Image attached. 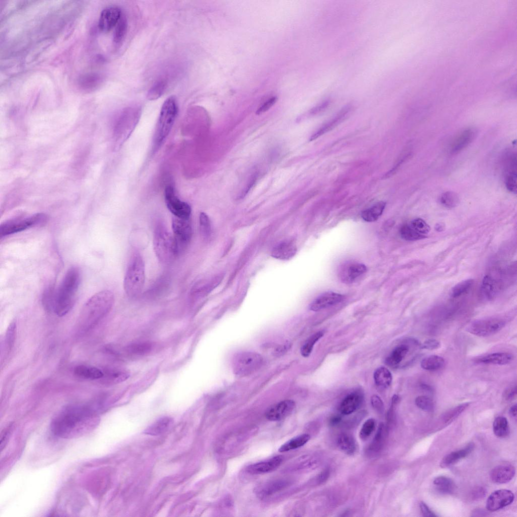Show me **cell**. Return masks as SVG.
Instances as JSON below:
<instances>
[{
	"label": "cell",
	"mask_w": 517,
	"mask_h": 517,
	"mask_svg": "<svg viewBox=\"0 0 517 517\" xmlns=\"http://www.w3.org/2000/svg\"><path fill=\"white\" fill-rule=\"evenodd\" d=\"M122 17L121 10L117 7L111 6L103 10L98 21L100 30L103 32H109L116 27Z\"/></svg>",
	"instance_id": "4fadbf2b"
},
{
	"label": "cell",
	"mask_w": 517,
	"mask_h": 517,
	"mask_svg": "<svg viewBox=\"0 0 517 517\" xmlns=\"http://www.w3.org/2000/svg\"><path fill=\"white\" fill-rule=\"evenodd\" d=\"M74 373L76 376L80 378L90 380L101 379L104 376V374L98 368L86 366H76Z\"/></svg>",
	"instance_id": "83f0119b"
},
{
	"label": "cell",
	"mask_w": 517,
	"mask_h": 517,
	"mask_svg": "<svg viewBox=\"0 0 517 517\" xmlns=\"http://www.w3.org/2000/svg\"><path fill=\"white\" fill-rule=\"evenodd\" d=\"M329 473L330 472L328 470H325L322 472L319 476L320 482H322L326 481L329 476Z\"/></svg>",
	"instance_id": "e7e4bbea"
},
{
	"label": "cell",
	"mask_w": 517,
	"mask_h": 517,
	"mask_svg": "<svg viewBox=\"0 0 517 517\" xmlns=\"http://www.w3.org/2000/svg\"><path fill=\"white\" fill-rule=\"evenodd\" d=\"M344 299L342 294L332 292H328L317 298L310 306V310L318 312L326 308L336 305Z\"/></svg>",
	"instance_id": "e0dca14e"
},
{
	"label": "cell",
	"mask_w": 517,
	"mask_h": 517,
	"mask_svg": "<svg viewBox=\"0 0 517 517\" xmlns=\"http://www.w3.org/2000/svg\"><path fill=\"white\" fill-rule=\"evenodd\" d=\"M311 438L308 434H303L296 436L282 444L279 448V452H284L298 448L306 444Z\"/></svg>",
	"instance_id": "836d02e7"
},
{
	"label": "cell",
	"mask_w": 517,
	"mask_h": 517,
	"mask_svg": "<svg viewBox=\"0 0 517 517\" xmlns=\"http://www.w3.org/2000/svg\"><path fill=\"white\" fill-rule=\"evenodd\" d=\"M420 344L415 339H410L408 344L398 346L392 350L390 355L386 358V364L391 367L398 366L408 356L412 346Z\"/></svg>",
	"instance_id": "2e32d148"
},
{
	"label": "cell",
	"mask_w": 517,
	"mask_h": 517,
	"mask_svg": "<svg viewBox=\"0 0 517 517\" xmlns=\"http://www.w3.org/2000/svg\"><path fill=\"white\" fill-rule=\"evenodd\" d=\"M172 228L179 252L190 242L192 230L190 220L173 218Z\"/></svg>",
	"instance_id": "8fae6325"
},
{
	"label": "cell",
	"mask_w": 517,
	"mask_h": 517,
	"mask_svg": "<svg viewBox=\"0 0 517 517\" xmlns=\"http://www.w3.org/2000/svg\"><path fill=\"white\" fill-rule=\"evenodd\" d=\"M98 424L95 410L82 404H72L62 409L50 424L52 432L57 437L72 439L93 431Z\"/></svg>",
	"instance_id": "6da1fadb"
},
{
	"label": "cell",
	"mask_w": 517,
	"mask_h": 517,
	"mask_svg": "<svg viewBox=\"0 0 517 517\" xmlns=\"http://www.w3.org/2000/svg\"><path fill=\"white\" fill-rule=\"evenodd\" d=\"M48 220L46 214H37L27 218L8 220L0 226V238H2L32 228L43 226L47 222Z\"/></svg>",
	"instance_id": "52a82bcc"
},
{
	"label": "cell",
	"mask_w": 517,
	"mask_h": 517,
	"mask_svg": "<svg viewBox=\"0 0 517 517\" xmlns=\"http://www.w3.org/2000/svg\"><path fill=\"white\" fill-rule=\"evenodd\" d=\"M422 388H423L424 390H428H428H429V391H430V390H432V388H431L430 386H428V385H426V384H422Z\"/></svg>",
	"instance_id": "003e7915"
},
{
	"label": "cell",
	"mask_w": 517,
	"mask_h": 517,
	"mask_svg": "<svg viewBox=\"0 0 517 517\" xmlns=\"http://www.w3.org/2000/svg\"><path fill=\"white\" fill-rule=\"evenodd\" d=\"M434 484L440 492L444 494H452L456 488L454 482L451 479L445 476H440L436 478Z\"/></svg>",
	"instance_id": "e575fe53"
},
{
	"label": "cell",
	"mask_w": 517,
	"mask_h": 517,
	"mask_svg": "<svg viewBox=\"0 0 517 517\" xmlns=\"http://www.w3.org/2000/svg\"><path fill=\"white\" fill-rule=\"evenodd\" d=\"M474 448V444L470 443L465 448L455 451L448 454L440 462V466L442 468H446L456 464L460 460L466 458Z\"/></svg>",
	"instance_id": "d4e9b609"
},
{
	"label": "cell",
	"mask_w": 517,
	"mask_h": 517,
	"mask_svg": "<svg viewBox=\"0 0 517 517\" xmlns=\"http://www.w3.org/2000/svg\"><path fill=\"white\" fill-rule=\"evenodd\" d=\"M114 302V295L110 290L100 292L92 296L83 306L78 319L82 332L94 328L110 312Z\"/></svg>",
	"instance_id": "7a4b0ae2"
},
{
	"label": "cell",
	"mask_w": 517,
	"mask_h": 517,
	"mask_svg": "<svg viewBox=\"0 0 517 517\" xmlns=\"http://www.w3.org/2000/svg\"><path fill=\"white\" fill-rule=\"evenodd\" d=\"M514 496L510 490H500L492 493L488 497L486 508L490 512H495L510 504Z\"/></svg>",
	"instance_id": "7c38bea8"
},
{
	"label": "cell",
	"mask_w": 517,
	"mask_h": 517,
	"mask_svg": "<svg viewBox=\"0 0 517 517\" xmlns=\"http://www.w3.org/2000/svg\"><path fill=\"white\" fill-rule=\"evenodd\" d=\"M493 430L494 434L499 438H505L510 433L508 420L504 417H498L494 421Z\"/></svg>",
	"instance_id": "d590c367"
},
{
	"label": "cell",
	"mask_w": 517,
	"mask_h": 517,
	"mask_svg": "<svg viewBox=\"0 0 517 517\" xmlns=\"http://www.w3.org/2000/svg\"><path fill=\"white\" fill-rule=\"evenodd\" d=\"M400 234L402 238L407 241H416L426 238V235L422 234L414 230L408 223L401 227Z\"/></svg>",
	"instance_id": "ab89813d"
},
{
	"label": "cell",
	"mask_w": 517,
	"mask_h": 517,
	"mask_svg": "<svg viewBox=\"0 0 517 517\" xmlns=\"http://www.w3.org/2000/svg\"><path fill=\"white\" fill-rule=\"evenodd\" d=\"M282 462V456H277L267 460L250 465L246 470L251 474H262L269 473L278 468Z\"/></svg>",
	"instance_id": "ac0fdd59"
},
{
	"label": "cell",
	"mask_w": 517,
	"mask_h": 517,
	"mask_svg": "<svg viewBox=\"0 0 517 517\" xmlns=\"http://www.w3.org/2000/svg\"><path fill=\"white\" fill-rule=\"evenodd\" d=\"M515 474V468L512 465L502 464L492 470L490 478L494 483L504 484L510 482Z\"/></svg>",
	"instance_id": "7402d4cb"
},
{
	"label": "cell",
	"mask_w": 517,
	"mask_h": 517,
	"mask_svg": "<svg viewBox=\"0 0 517 517\" xmlns=\"http://www.w3.org/2000/svg\"><path fill=\"white\" fill-rule=\"evenodd\" d=\"M470 406V403H464L458 406L447 412L443 418L446 424H448L456 420Z\"/></svg>",
	"instance_id": "7bdbcfd3"
},
{
	"label": "cell",
	"mask_w": 517,
	"mask_h": 517,
	"mask_svg": "<svg viewBox=\"0 0 517 517\" xmlns=\"http://www.w3.org/2000/svg\"><path fill=\"white\" fill-rule=\"evenodd\" d=\"M416 404L419 408L428 412L432 411L434 406L433 400L425 396H418L416 400Z\"/></svg>",
	"instance_id": "816d5d0a"
},
{
	"label": "cell",
	"mask_w": 517,
	"mask_h": 517,
	"mask_svg": "<svg viewBox=\"0 0 517 517\" xmlns=\"http://www.w3.org/2000/svg\"><path fill=\"white\" fill-rule=\"evenodd\" d=\"M363 401V396L358 392H354L346 396L340 406V412L343 415L348 416L355 412Z\"/></svg>",
	"instance_id": "cb8c5ba5"
},
{
	"label": "cell",
	"mask_w": 517,
	"mask_h": 517,
	"mask_svg": "<svg viewBox=\"0 0 517 517\" xmlns=\"http://www.w3.org/2000/svg\"><path fill=\"white\" fill-rule=\"evenodd\" d=\"M476 136V130L472 128H468L462 132L454 140L450 146V152L457 154L466 148L472 142Z\"/></svg>",
	"instance_id": "44dd1931"
},
{
	"label": "cell",
	"mask_w": 517,
	"mask_h": 517,
	"mask_svg": "<svg viewBox=\"0 0 517 517\" xmlns=\"http://www.w3.org/2000/svg\"><path fill=\"white\" fill-rule=\"evenodd\" d=\"M129 378L127 373L123 372H112L106 376L107 381L112 384H118L126 380Z\"/></svg>",
	"instance_id": "f5cc1de1"
},
{
	"label": "cell",
	"mask_w": 517,
	"mask_h": 517,
	"mask_svg": "<svg viewBox=\"0 0 517 517\" xmlns=\"http://www.w3.org/2000/svg\"><path fill=\"white\" fill-rule=\"evenodd\" d=\"M278 100V98L274 96L270 98L267 100L264 104H263L260 108H258L256 112V114L260 115L264 113L268 112L270 108H271L276 103Z\"/></svg>",
	"instance_id": "11a10c76"
},
{
	"label": "cell",
	"mask_w": 517,
	"mask_h": 517,
	"mask_svg": "<svg viewBox=\"0 0 517 517\" xmlns=\"http://www.w3.org/2000/svg\"><path fill=\"white\" fill-rule=\"evenodd\" d=\"M128 23L125 17L122 16L116 26L114 36V41L116 44L121 43L124 40L127 32Z\"/></svg>",
	"instance_id": "f6af8a7d"
},
{
	"label": "cell",
	"mask_w": 517,
	"mask_h": 517,
	"mask_svg": "<svg viewBox=\"0 0 517 517\" xmlns=\"http://www.w3.org/2000/svg\"><path fill=\"white\" fill-rule=\"evenodd\" d=\"M350 110V107L344 108L333 120H331L328 123L326 124L316 133L313 134L312 137L310 138V140L312 141L315 140L325 133L330 131L339 124L341 121L344 120Z\"/></svg>",
	"instance_id": "f1b7e54d"
},
{
	"label": "cell",
	"mask_w": 517,
	"mask_h": 517,
	"mask_svg": "<svg viewBox=\"0 0 517 517\" xmlns=\"http://www.w3.org/2000/svg\"><path fill=\"white\" fill-rule=\"evenodd\" d=\"M256 180L257 175L254 174L249 181L246 187L244 188L243 191H242L241 194L240 196V198H243L246 196V195H247V194L249 192L250 190L256 184Z\"/></svg>",
	"instance_id": "680465c9"
},
{
	"label": "cell",
	"mask_w": 517,
	"mask_h": 517,
	"mask_svg": "<svg viewBox=\"0 0 517 517\" xmlns=\"http://www.w3.org/2000/svg\"><path fill=\"white\" fill-rule=\"evenodd\" d=\"M99 81V78L97 76H89L81 80V86L86 90L94 89L98 86Z\"/></svg>",
	"instance_id": "db71d44e"
},
{
	"label": "cell",
	"mask_w": 517,
	"mask_h": 517,
	"mask_svg": "<svg viewBox=\"0 0 517 517\" xmlns=\"http://www.w3.org/2000/svg\"><path fill=\"white\" fill-rule=\"evenodd\" d=\"M386 204L380 201L374 204L370 208L362 213L361 216L366 222H374L382 214L385 209Z\"/></svg>",
	"instance_id": "f546056e"
},
{
	"label": "cell",
	"mask_w": 517,
	"mask_h": 517,
	"mask_svg": "<svg viewBox=\"0 0 517 517\" xmlns=\"http://www.w3.org/2000/svg\"><path fill=\"white\" fill-rule=\"evenodd\" d=\"M337 443L340 448L348 455L353 454L356 451V441L350 434L346 433L340 434L338 437Z\"/></svg>",
	"instance_id": "4dcf8cb0"
},
{
	"label": "cell",
	"mask_w": 517,
	"mask_h": 517,
	"mask_svg": "<svg viewBox=\"0 0 517 517\" xmlns=\"http://www.w3.org/2000/svg\"><path fill=\"white\" fill-rule=\"evenodd\" d=\"M376 426V422L374 419L368 420L362 427L360 432V436L362 440H367L374 432Z\"/></svg>",
	"instance_id": "c3c4849f"
},
{
	"label": "cell",
	"mask_w": 517,
	"mask_h": 517,
	"mask_svg": "<svg viewBox=\"0 0 517 517\" xmlns=\"http://www.w3.org/2000/svg\"><path fill=\"white\" fill-rule=\"evenodd\" d=\"M263 362V358L260 354L254 352H243L234 358L233 370L236 375L244 377L260 370Z\"/></svg>",
	"instance_id": "ba28073f"
},
{
	"label": "cell",
	"mask_w": 517,
	"mask_h": 517,
	"mask_svg": "<svg viewBox=\"0 0 517 517\" xmlns=\"http://www.w3.org/2000/svg\"><path fill=\"white\" fill-rule=\"evenodd\" d=\"M323 331L318 332L310 336L304 343L300 349L302 355L304 357L308 356L312 354L314 345L324 336Z\"/></svg>",
	"instance_id": "74e56055"
},
{
	"label": "cell",
	"mask_w": 517,
	"mask_h": 517,
	"mask_svg": "<svg viewBox=\"0 0 517 517\" xmlns=\"http://www.w3.org/2000/svg\"><path fill=\"white\" fill-rule=\"evenodd\" d=\"M445 364V360L442 357L432 355L424 358L421 363L422 368L427 371L436 372L442 369Z\"/></svg>",
	"instance_id": "d6a6232c"
},
{
	"label": "cell",
	"mask_w": 517,
	"mask_h": 517,
	"mask_svg": "<svg viewBox=\"0 0 517 517\" xmlns=\"http://www.w3.org/2000/svg\"><path fill=\"white\" fill-rule=\"evenodd\" d=\"M440 202L448 208H453L458 204L459 198L458 195L452 192H444L440 197Z\"/></svg>",
	"instance_id": "bcb514c9"
},
{
	"label": "cell",
	"mask_w": 517,
	"mask_h": 517,
	"mask_svg": "<svg viewBox=\"0 0 517 517\" xmlns=\"http://www.w3.org/2000/svg\"><path fill=\"white\" fill-rule=\"evenodd\" d=\"M422 512L424 516H436V515L432 512L428 506L424 502H422L420 504Z\"/></svg>",
	"instance_id": "6125c7cd"
},
{
	"label": "cell",
	"mask_w": 517,
	"mask_h": 517,
	"mask_svg": "<svg viewBox=\"0 0 517 517\" xmlns=\"http://www.w3.org/2000/svg\"><path fill=\"white\" fill-rule=\"evenodd\" d=\"M386 436V430L384 424H381L371 445L369 448L370 453L378 452L384 444Z\"/></svg>",
	"instance_id": "b9f144b4"
},
{
	"label": "cell",
	"mask_w": 517,
	"mask_h": 517,
	"mask_svg": "<svg viewBox=\"0 0 517 517\" xmlns=\"http://www.w3.org/2000/svg\"><path fill=\"white\" fill-rule=\"evenodd\" d=\"M474 280L472 279L460 282L452 289L451 292L452 297L458 298L468 292L474 284Z\"/></svg>",
	"instance_id": "7dc6e473"
},
{
	"label": "cell",
	"mask_w": 517,
	"mask_h": 517,
	"mask_svg": "<svg viewBox=\"0 0 517 517\" xmlns=\"http://www.w3.org/2000/svg\"><path fill=\"white\" fill-rule=\"evenodd\" d=\"M295 402L290 400L282 401L270 408L266 418L270 421L278 422L289 416L295 408Z\"/></svg>",
	"instance_id": "5bb4252c"
},
{
	"label": "cell",
	"mask_w": 517,
	"mask_h": 517,
	"mask_svg": "<svg viewBox=\"0 0 517 517\" xmlns=\"http://www.w3.org/2000/svg\"><path fill=\"white\" fill-rule=\"evenodd\" d=\"M153 246L158 260L164 264L174 262L179 253L174 236L163 225H159L154 230Z\"/></svg>",
	"instance_id": "277c9868"
},
{
	"label": "cell",
	"mask_w": 517,
	"mask_h": 517,
	"mask_svg": "<svg viewBox=\"0 0 517 517\" xmlns=\"http://www.w3.org/2000/svg\"><path fill=\"white\" fill-rule=\"evenodd\" d=\"M81 280L80 271L77 267L70 268L58 288L55 292L52 312L60 317L66 315L72 308Z\"/></svg>",
	"instance_id": "3957f363"
},
{
	"label": "cell",
	"mask_w": 517,
	"mask_h": 517,
	"mask_svg": "<svg viewBox=\"0 0 517 517\" xmlns=\"http://www.w3.org/2000/svg\"><path fill=\"white\" fill-rule=\"evenodd\" d=\"M440 346V343L439 341L435 339H429L426 340L422 344H421V348L422 349L434 350L438 349Z\"/></svg>",
	"instance_id": "6f0895ef"
},
{
	"label": "cell",
	"mask_w": 517,
	"mask_h": 517,
	"mask_svg": "<svg viewBox=\"0 0 517 517\" xmlns=\"http://www.w3.org/2000/svg\"><path fill=\"white\" fill-rule=\"evenodd\" d=\"M166 86V83L164 80L158 81L155 83L148 93V99L150 100L158 99L164 93Z\"/></svg>",
	"instance_id": "ee69618b"
},
{
	"label": "cell",
	"mask_w": 517,
	"mask_h": 517,
	"mask_svg": "<svg viewBox=\"0 0 517 517\" xmlns=\"http://www.w3.org/2000/svg\"><path fill=\"white\" fill-rule=\"evenodd\" d=\"M200 232L204 240H208L212 234V224L209 216L204 212L200 213L199 217Z\"/></svg>",
	"instance_id": "60d3db41"
},
{
	"label": "cell",
	"mask_w": 517,
	"mask_h": 517,
	"mask_svg": "<svg viewBox=\"0 0 517 517\" xmlns=\"http://www.w3.org/2000/svg\"><path fill=\"white\" fill-rule=\"evenodd\" d=\"M516 388L514 386L506 390L503 394V397L506 400H510L516 397Z\"/></svg>",
	"instance_id": "91938a15"
},
{
	"label": "cell",
	"mask_w": 517,
	"mask_h": 517,
	"mask_svg": "<svg viewBox=\"0 0 517 517\" xmlns=\"http://www.w3.org/2000/svg\"><path fill=\"white\" fill-rule=\"evenodd\" d=\"M296 246L290 242H284L276 246L273 249L272 256L280 260H288L296 254Z\"/></svg>",
	"instance_id": "484cf974"
},
{
	"label": "cell",
	"mask_w": 517,
	"mask_h": 517,
	"mask_svg": "<svg viewBox=\"0 0 517 517\" xmlns=\"http://www.w3.org/2000/svg\"><path fill=\"white\" fill-rule=\"evenodd\" d=\"M510 414L513 418H516V404L513 405L510 408Z\"/></svg>",
	"instance_id": "03108f58"
},
{
	"label": "cell",
	"mask_w": 517,
	"mask_h": 517,
	"mask_svg": "<svg viewBox=\"0 0 517 517\" xmlns=\"http://www.w3.org/2000/svg\"><path fill=\"white\" fill-rule=\"evenodd\" d=\"M506 324V322L499 318L480 320L470 324L467 331L480 337H488L500 332Z\"/></svg>",
	"instance_id": "9c48e42d"
},
{
	"label": "cell",
	"mask_w": 517,
	"mask_h": 517,
	"mask_svg": "<svg viewBox=\"0 0 517 517\" xmlns=\"http://www.w3.org/2000/svg\"><path fill=\"white\" fill-rule=\"evenodd\" d=\"M178 112L176 98H168L162 106L154 138V148H159L168 136Z\"/></svg>",
	"instance_id": "8992f818"
},
{
	"label": "cell",
	"mask_w": 517,
	"mask_h": 517,
	"mask_svg": "<svg viewBox=\"0 0 517 517\" xmlns=\"http://www.w3.org/2000/svg\"><path fill=\"white\" fill-rule=\"evenodd\" d=\"M372 404L374 408L379 413H383L384 412V404L380 398L376 395H374L371 398Z\"/></svg>",
	"instance_id": "9f6ffc18"
},
{
	"label": "cell",
	"mask_w": 517,
	"mask_h": 517,
	"mask_svg": "<svg viewBox=\"0 0 517 517\" xmlns=\"http://www.w3.org/2000/svg\"><path fill=\"white\" fill-rule=\"evenodd\" d=\"M145 282V268L142 256L134 254L128 264L124 280V288L130 298L138 296L142 292Z\"/></svg>",
	"instance_id": "5b68a950"
},
{
	"label": "cell",
	"mask_w": 517,
	"mask_h": 517,
	"mask_svg": "<svg viewBox=\"0 0 517 517\" xmlns=\"http://www.w3.org/2000/svg\"><path fill=\"white\" fill-rule=\"evenodd\" d=\"M16 336V324L12 322L9 326L6 336V350L10 352L14 344Z\"/></svg>",
	"instance_id": "f907efd6"
},
{
	"label": "cell",
	"mask_w": 517,
	"mask_h": 517,
	"mask_svg": "<svg viewBox=\"0 0 517 517\" xmlns=\"http://www.w3.org/2000/svg\"><path fill=\"white\" fill-rule=\"evenodd\" d=\"M173 420L168 417L162 418L154 422L148 428L144 433L151 436H158L165 433L173 424Z\"/></svg>",
	"instance_id": "4316f807"
},
{
	"label": "cell",
	"mask_w": 517,
	"mask_h": 517,
	"mask_svg": "<svg viewBox=\"0 0 517 517\" xmlns=\"http://www.w3.org/2000/svg\"><path fill=\"white\" fill-rule=\"evenodd\" d=\"M514 359L512 354L508 352H500L488 354L477 360V362L484 364L506 366L509 364Z\"/></svg>",
	"instance_id": "603a6c76"
},
{
	"label": "cell",
	"mask_w": 517,
	"mask_h": 517,
	"mask_svg": "<svg viewBox=\"0 0 517 517\" xmlns=\"http://www.w3.org/2000/svg\"><path fill=\"white\" fill-rule=\"evenodd\" d=\"M342 420V418L340 416H335L330 420V424L332 426H336L339 424Z\"/></svg>",
	"instance_id": "be15d7a7"
},
{
	"label": "cell",
	"mask_w": 517,
	"mask_h": 517,
	"mask_svg": "<svg viewBox=\"0 0 517 517\" xmlns=\"http://www.w3.org/2000/svg\"><path fill=\"white\" fill-rule=\"evenodd\" d=\"M486 494V490L482 487H478L474 490L472 493V496L474 499L478 500L484 498Z\"/></svg>",
	"instance_id": "94428289"
},
{
	"label": "cell",
	"mask_w": 517,
	"mask_h": 517,
	"mask_svg": "<svg viewBox=\"0 0 517 517\" xmlns=\"http://www.w3.org/2000/svg\"><path fill=\"white\" fill-rule=\"evenodd\" d=\"M367 272L366 266L358 262H349L344 264L339 271L340 280L345 284H352Z\"/></svg>",
	"instance_id": "9a60e30c"
},
{
	"label": "cell",
	"mask_w": 517,
	"mask_h": 517,
	"mask_svg": "<svg viewBox=\"0 0 517 517\" xmlns=\"http://www.w3.org/2000/svg\"><path fill=\"white\" fill-rule=\"evenodd\" d=\"M374 380L378 386L382 388H387L390 386L392 383V376L388 368L381 367L375 372Z\"/></svg>",
	"instance_id": "1f68e13d"
},
{
	"label": "cell",
	"mask_w": 517,
	"mask_h": 517,
	"mask_svg": "<svg viewBox=\"0 0 517 517\" xmlns=\"http://www.w3.org/2000/svg\"><path fill=\"white\" fill-rule=\"evenodd\" d=\"M502 280L490 275L486 276L481 286V294L484 298L490 300L496 298L501 289Z\"/></svg>",
	"instance_id": "d6986e66"
},
{
	"label": "cell",
	"mask_w": 517,
	"mask_h": 517,
	"mask_svg": "<svg viewBox=\"0 0 517 517\" xmlns=\"http://www.w3.org/2000/svg\"><path fill=\"white\" fill-rule=\"evenodd\" d=\"M288 483L284 481H276L264 485L260 489L258 494L262 497H266L282 490Z\"/></svg>",
	"instance_id": "8d00e7d4"
},
{
	"label": "cell",
	"mask_w": 517,
	"mask_h": 517,
	"mask_svg": "<svg viewBox=\"0 0 517 517\" xmlns=\"http://www.w3.org/2000/svg\"><path fill=\"white\" fill-rule=\"evenodd\" d=\"M132 113L130 112H126L119 121L115 132L117 140L122 142L126 140L134 128L137 120L136 116H135V114L131 115Z\"/></svg>",
	"instance_id": "ffe728a7"
},
{
	"label": "cell",
	"mask_w": 517,
	"mask_h": 517,
	"mask_svg": "<svg viewBox=\"0 0 517 517\" xmlns=\"http://www.w3.org/2000/svg\"><path fill=\"white\" fill-rule=\"evenodd\" d=\"M408 224L414 230L423 235L426 236L430 231V226L422 218L414 220Z\"/></svg>",
	"instance_id": "681fc988"
},
{
	"label": "cell",
	"mask_w": 517,
	"mask_h": 517,
	"mask_svg": "<svg viewBox=\"0 0 517 517\" xmlns=\"http://www.w3.org/2000/svg\"><path fill=\"white\" fill-rule=\"evenodd\" d=\"M152 346L149 342H138L130 344L126 347V351L130 354L144 356L150 353Z\"/></svg>",
	"instance_id": "f35d334b"
},
{
	"label": "cell",
	"mask_w": 517,
	"mask_h": 517,
	"mask_svg": "<svg viewBox=\"0 0 517 517\" xmlns=\"http://www.w3.org/2000/svg\"><path fill=\"white\" fill-rule=\"evenodd\" d=\"M165 200L168 208L174 217L190 219L192 212L190 206L177 197L172 186H168L165 190Z\"/></svg>",
	"instance_id": "30bf717a"
}]
</instances>
